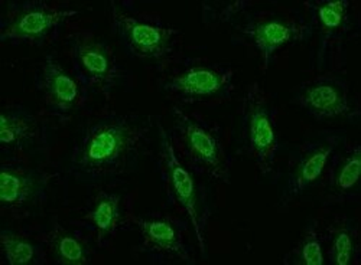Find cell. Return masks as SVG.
Returning <instances> with one entry per match:
<instances>
[{
	"label": "cell",
	"instance_id": "obj_1",
	"mask_svg": "<svg viewBox=\"0 0 361 265\" xmlns=\"http://www.w3.org/2000/svg\"><path fill=\"white\" fill-rule=\"evenodd\" d=\"M150 115L110 111L78 130L66 170L84 186H102L135 173L154 141Z\"/></svg>",
	"mask_w": 361,
	"mask_h": 265
},
{
	"label": "cell",
	"instance_id": "obj_2",
	"mask_svg": "<svg viewBox=\"0 0 361 265\" xmlns=\"http://www.w3.org/2000/svg\"><path fill=\"white\" fill-rule=\"evenodd\" d=\"M171 134L176 150L185 156L194 172L219 183H230L233 163L217 126L173 107Z\"/></svg>",
	"mask_w": 361,
	"mask_h": 265
},
{
	"label": "cell",
	"instance_id": "obj_3",
	"mask_svg": "<svg viewBox=\"0 0 361 265\" xmlns=\"http://www.w3.org/2000/svg\"><path fill=\"white\" fill-rule=\"evenodd\" d=\"M159 137V159L162 178L169 199L183 209L197 235L200 250L207 257L205 229L209 219V203L207 193L197 179L195 172L180 160L175 147L172 134L158 122Z\"/></svg>",
	"mask_w": 361,
	"mask_h": 265
},
{
	"label": "cell",
	"instance_id": "obj_4",
	"mask_svg": "<svg viewBox=\"0 0 361 265\" xmlns=\"http://www.w3.org/2000/svg\"><path fill=\"white\" fill-rule=\"evenodd\" d=\"M240 140L263 174L274 170L279 140L274 108L259 82H252L240 105Z\"/></svg>",
	"mask_w": 361,
	"mask_h": 265
},
{
	"label": "cell",
	"instance_id": "obj_5",
	"mask_svg": "<svg viewBox=\"0 0 361 265\" xmlns=\"http://www.w3.org/2000/svg\"><path fill=\"white\" fill-rule=\"evenodd\" d=\"M73 74L87 94L109 97L123 74L110 45L94 32L82 29L68 38Z\"/></svg>",
	"mask_w": 361,
	"mask_h": 265
},
{
	"label": "cell",
	"instance_id": "obj_6",
	"mask_svg": "<svg viewBox=\"0 0 361 265\" xmlns=\"http://www.w3.org/2000/svg\"><path fill=\"white\" fill-rule=\"evenodd\" d=\"M77 13L73 9L51 6L42 0H27L13 5L2 18L0 39L2 42L41 46L59 26Z\"/></svg>",
	"mask_w": 361,
	"mask_h": 265
},
{
	"label": "cell",
	"instance_id": "obj_7",
	"mask_svg": "<svg viewBox=\"0 0 361 265\" xmlns=\"http://www.w3.org/2000/svg\"><path fill=\"white\" fill-rule=\"evenodd\" d=\"M111 31L126 53L143 61H161L173 51L176 31L152 20L132 16L120 11L114 2L110 6Z\"/></svg>",
	"mask_w": 361,
	"mask_h": 265
},
{
	"label": "cell",
	"instance_id": "obj_8",
	"mask_svg": "<svg viewBox=\"0 0 361 265\" xmlns=\"http://www.w3.org/2000/svg\"><path fill=\"white\" fill-rule=\"evenodd\" d=\"M343 141L345 140L338 133H324L300 144L289 164L281 202L290 203L314 186Z\"/></svg>",
	"mask_w": 361,
	"mask_h": 265
},
{
	"label": "cell",
	"instance_id": "obj_9",
	"mask_svg": "<svg viewBox=\"0 0 361 265\" xmlns=\"http://www.w3.org/2000/svg\"><path fill=\"white\" fill-rule=\"evenodd\" d=\"M295 103L317 122L358 119L348 84L334 75H322L299 86Z\"/></svg>",
	"mask_w": 361,
	"mask_h": 265
},
{
	"label": "cell",
	"instance_id": "obj_10",
	"mask_svg": "<svg viewBox=\"0 0 361 265\" xmlns=\"http://www.w3.org/2000/svg\"><path fill=\"white\" fill-rule=\"evenodd\" d=\"M47 120L23 105L12 104L0 115V149L8 156L41 153L49 146Z\"/></svg>",
	"mask_w": 361,
	"mask_h": 265
},
{
	"label": "cell",
	"instance_id": "obj_11",
	"mask_svg": "<svg viewBox=\"0 0 361 265\" xmlns=\"http://www.w3.org/2000/svg\"><path fill=\"white\" fill-rule=\"evenodd\" d=\"M35 85L47 110L59 120L70 119L88 96L74 74L52 53L41 63Z\"/></svg>",
	"mask_w": 361,
	"mask_h": 265
},
{
	"label": "cell",
	"instance_id": "obj_12",
	"mask_svg": "<svg viewBox=\"0 0 361 265\" xmlns=\"http://www.w3.org/2000/svg\"><path fill=\"white\" fill-rule=\"evenodd\" d=\"M164 88L187 103L223 98L233 90V71L221 65H195L169 78Z\"/></svg>",
	"mask_w": 361,
	"mask_h": 265
},
{
	"label": "cell",
	"instance_id": "obj_13",
	"mask_svg": "<svg viewBox=\"0 0 361 265\" xmlns=\"http://www.w3.org/2000/svg\"><path fill=\"white\" fill-rule=\"evenodd\" d=\"M49 176L41 169L11 163L0 169V200L4 208L38 206L48 199Z\"/></svg>",
	"mask_w": 361,
	"mask_h": 265
},
{
	"label": "cell",
	"instance_id": "obj_14",
	"mask_svg": "<svg viewBox=\"0 0 361 265\" xmlns=\"http://www.w3.org/2000/svg\"><path fill=\"white\" fill-rule=\"evenodd\" d=\"M325 172V200L328 203L357 202L361 190V146L343 141Z\"/></svg>",
	"mask_w": 361,
	"mask_h": 265
},
{
	"label": "cell",
	"instance_id": "obj_15",
	"mask_svg": "<svg viewBox=\"0 0 361 265\" xmlns=\"http://www.w3.org/2000/svg\"><path fill=\"white\" fill-rule=\"evenodd\" d=\"M242 31L259 51L264 68H269L279 49L308 39L312 34V26L283 18H266L247 22Z\"/></svg>",
	"mask_w": 361,
	"mask_h": 265
},
{
	"label": "cell",
	"instance_id": "obj_16",
	"mask_svg": "<svg viewBox=\"0 0 361 265\" xmlns=\"http://www.w3.org/2000/svg\"><path fill=\"white\" fill-rule=\"evenodd\" d=\"M135 225L142 235L143 248L150 257L194 264L183 233L172 219L161 215H146L136 218Z\"/></svg>",
	"mask_w": 361,
	"mask_h": 265
},
{
	"label": "cell",
	"instance_id": "obj_17",
	"mask_svg": "<svg viewBox=\"0 0 361 265\" xmlns=\"http://www.w3.org/2000/svg\"><path fill=\"white\" fill-rule=\"evenodd\" d=\"M312 11L314 25L318 29V60L322 63L329 45L338 41L348 26L350 2L347 0H322L308 2Z\"/></svg>",
	"mask_w": 361,
	"mask_h": 265
},
{
	"label": "cell",
	"instance_id": "obj_18",
	"mask_svg": "<svg viewBox=\"0 0 361 265\" xmlns=\"http://www.w3.org/2000/svg\"><path fill=\"white\" fill-rule=\"evenodd\" d=\"M328 259L333 265L358 264L360 231L354 219L337 216L326 228Z\"/></svg>",
	"mask_w": 361,
	"mask_h": 265
},
{
	"label": "cell",
	"instance_id": "obj_19",
	"mask_svg": "<svg viewBox=\"0 0 361 265\" xmlns=\"http://www.w3.org/2000/svg\"><path fill=\"white\" fill-rule=\"evenodd\" d=\"M44 244L49 247L56 264L87 265L92 262V252L84 240L59 224L44 235Z\"/></svg>",
	"mask_w": 361,
	"mask_h": 265
},
{
	"label": "cell",
	"instance_id": "obj_20",
	"mask_svg": "<svg viewBox=\"0 0 361 265\" xmlns=\"http://www.w3.org/2000/svg\"><path fill=\"white\" fill-rule=\"evenodd\" d=\"M120 218H122V196L111 192L100 193L92 211L84 216L96 231L99 247H106L114 237Z\"/></svg>",
	"mask_w": 361,
	"mask_h": 265
},
{
	"label": "cell",
	"instance_id": "obj_21",
	"mask_svg": "<svg viewBox=\"0 0 361 265\" xmlns=\"http://www.w3.org/2000/svg\"><path fill=\"white\" fill-rule=\"evenodd\" d=\"M0 243L9 265H42L47 262L44 245L13 229L4 228L0 232Z\"/></svg>",
	"mask_w": 361,
	"mask_h": 265
},
{
	"label": "cell",
	"instance_id": "obj_22",
	"mask_svg": "<svg viewBox=\"0 0 361 265\" xmlns=\"http://www.w3.org/2000/svg\"><path fill=\"white\" fill-rule=\"evenodd\" d=\"M289 262L296 265H324V247L315 221L308 224L304 229L302 237L299 238L296 247L290 252V259L285 261V264Z\"/></svg>",
	"mask_w": 361,
	"mask_h": 265
}]
</instances>
